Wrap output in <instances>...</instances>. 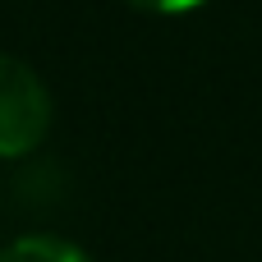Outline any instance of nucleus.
Masks as SVG:
<instances>
[{"label":"nucleus","instance_id":"obj_1","mask_svg":"<svg viewBox=\"0 0 262 262\" xmlns=\"http://www.w3.org/2000/svg\"><path fill=\"white\" fill-rule=\"evenodd\" d=\"M51 129V92L32 64L0 51V161L28 157Z\"/></svg>","mask_w":262,"mask_h":262},{"label":"nucleus","instance_id":"obj_2","mask_svg":"<svg viewBox=\"0 0 262 262\" xmlns=\"http://www.w3.org/2000/svg\"><path fill=\"white\" fill-rule=\"evenodd\" d=\"M0 262H92V258L60 235H23L0 249Z\"/></svg>","mask_w":262,"mask_h":262},{"label":"nucleus","instance_id":"obj_3","mask_svg":"<svg viewBox=\"0 0 262 262\" xmlns=\"http://www.w3.org/2000/svg\"><path fill=\"white\" fill-rule=\"evenodd\" d=\"M129 5H138L147 14H189V9H198L207 0H129Z\"/></svg>","mask_w":262,"mask_h":262}]
</instances>
